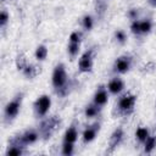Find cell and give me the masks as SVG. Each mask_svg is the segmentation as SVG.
I'll use <instances>...</instances> for the list:
<instances>
[{
  "mask_svg": "<svg viewBox=\"0 0 156 156\" xmlns=\"http://www.w3.org/2000/svg\"><path fill=\"white\" fill-rule=\"evenodd\" d=\"M66 80H67V74H66V69H65L63 65H57L54 69V73H52L54 87L56 89H61L66 84Z\"/></svg>",
  "mask_w": 156,
  "mask_h": 156,
  "instance_id": "6da1fadb",
  "label": "cell"
},
{
  "mask_svg": "<svg viewBox=\"0 0 156 156\" xmlns=\"http://www.w3.org/2000/svg\"><path fill=\"white\" fill-rule=\"evenodd\" d=\"M50 106H51V100L48 95H41L34 104V108H35V112H37L38 116L46 115Z\"/></svg>",
  "mask_w": 156,
  "mask_h": 156,
  "instance_id": "7a4b0ae2",
  "label": "cell"
},
{
  "mask_svg": "<svg viewBox=\"0 0 156 156\" xmlns=\"http://www.w3.org/2000/svg\"><path fill=\"white\" fill-rule=\"evenodd\" d=\"M20 106H21V95L17 96L15 100L10 101L6 105V107H5V115H6V117L10 118V119L13 118V117H16L17 113H18V111H20Z\"/></svg>",
  "mask_w": 156,
  "mask_h": 156,
  "instance_id": "3957f363",
  "label": "cell"
},
{
  "mask_svg": "<svg viewBox=\"0 0 156 156\" xmlns=\"http://www.w3.org/2000/svg\"><path fill=\"white\" fill-rule=\"evenodd\" d=\"M79 69L82 72H88L93 67V60H91V52H85L80 58H79Z\"/></svg>",
  "mask_w": 156,
  "mask_h": 156,
  "instance_id": "277c9868",
  "label": "cell"
},
{
  "mask_svg": "<svg viewBox=\"0 0 156 156\" xmlns=\"http://www.w3.org/2000/svg\"><path fill=\"white\" fill-rule=\"evenodd\" d=\"M135 104V96L133 95H126L123 96L121 100H119V108L123 110V111H128V110H132L133 106Z\"/></svg>",
  "mask_w": 156,
  "mask_h": 156,
  "instance_id": "5b68a950",
  "label": "cell"
},
{
  "mask_svg": "<svg viewBox=\"0 0 156 156\" xmlns=\"http://www.w3.org/2000/svg\"><path fill=\"white\" fill-rule=\"evenodd\" d=\"M94 102L95 105L98 106H101V105H105L107 102V93L105 89H99L96 93H95V96H94Z\"/></svg>",
  "mask_w": 156,
  "mask_h": 156,
  "instance_id": "8992f818",
  "label": "cell"
},
{
  "mask_svg": "<svg viewBox=\"0 0 156 156\" xmlns=\"http://www.w3.org/2000/svg\"><path fill=\"white\" fill-rule=\"evenodd\" d=\"M115 68L117 72L119 73H124L129 69V60L126 58V57H119L117 61H116V65H115Z\"/></svg>",
  "mask_w": 156,
  "mask_h": 156,
  "instance_id": "52a82bcc",
  "label": "cell"
},
{
  "mask_svg": "<svg viewBox=\"0 0 156 156\" xmlns=\"http://www.w3.org/2000/svg\"><path fill=\"white\" fill-rule=\"evenodd\" d=\"M122 89H123V82L118 78H115L108 83V90L112 94H118L119 91H122Z\"/></svg>",
  "mask_w": 156,
  "mask_h": 156,
  "instance_id": "ba28073f",
  "label": "cell"
},
{
  "mask_svg": "<svg viewBox=\"0 0 156 156\" xmlns=\"http://www.w3.org/2000/svg\"><path fill=\"white\" fill-rule=\"evenodd\" d=\"M37 139H38V134L33 130H28L21 136V141L23 144H33Z\"/></svg>",
  "mask_w": 156,
  "mask_h": 156,
  "instance_id": "9c48e42d",
  "label": "cell"
},
{
  "mask_svg": "<svg viewBox=\"0 0 156 156\" xmlns=\"http://www.w3.org/2000/svg\"><path fill=\"white\" fill-rule=\"evenodd\" d=\"M122 136H123V132H122V129H121V128L116 129V130L113 132V134L111 135V139H110V146H111V147L117 146V145L119 144Z\"/></svg>",
  "mask_w": 156,
  "mask_h": 156,
  "instance_id": "30bf717a",
  "label": "cell"
},
{
  "mask_svg": "<svg viewBox=\"0 0 156 156\" xmlns=\"http://www.w3.org/2000/svg\"><path fill=\"white\" fill-rule=\"evenodd\" d=\"M77 136H78V134H77L76 128L74 127H71L65 133V141L66 143H74L77 140Z\"/></svg>",
  "mask_w": 156,
  "mask_h": 156,
  "instance_id": "8fae6325",
  "label": "cell"
},
{
  "mask_svg": "<svg viewBox=\"0 0 156 156\" xmlns=\"http://www.w3.org/2000/svg\"><path fill=\"white\" fill-rule=\"evenodd\" d=\"M95 127H96V126H94V127L88 128V129L84 130V133H83V139H84V141L89 143V141H91V140L95 138V135H96V128H95Z\"/></svg>",
  "mask_w": 156,
  "mask_h": 156,
  "instance_id": "7c38bea8",
  "label": "cell"
},
{
  "mask_svg": "<svg viewBox=\"0 0 156 156\" xmlns=\"http://www.w3.org/2000/svg\"><path fill=\"white\" fill-rule=\"evenodd\" d=\"M46 55H48V49L44 45H39L37 48V50H35V57H37V60L43 61V60H45Z\"/></svg>",
  "mask_w": 156,
  "mask_h": 156,
  "instance_id": "4fadbf2b",
  "label": "cell"
},
{
  "mask_svg": "<svg viewBox=\"0 0 156 156\" xmlns=\"http://www.w3.org/2000/svg\"><path fill=\"white\" fill-rule=\"evenodd\" d=\"M155 147H156V138L155 136H149L145 140V151L146 152H151Z\"/></svg>",
  "mask_w": 156,
  "mask_h": 156,
  "instance_id": "5bb4252c",
  "label": "cell"
},
{
  "mask_svg": "<svg viewBox=\"0 0 156 156\" xmlns=\"http://www.w3.org/2000/svg\"><path fill=\"white\" fill-rule=\"evenodd\" d=\"M135 135H136V138H138L139 141H145L149 138V130L146 128H139L136 130Z\"/></svg>",
  "mask_w": 156,
  "mask_h": 156,
  "instance_id": "9a60e30c",
  "label": "cell"
},
{
  "mask_svg": "<svg viewBox=\"0 0 156 156\" xmlns=\"http://www.w3.org/2000/svg\"><path fill=\"white\" fill-rule=\"evenodd\" d=\"M79 51V41H69L68 45V54L71 56H76Z\"/></svg>",
  "mask_w": 156,
  "mask_h": 156,
  "instance_id": "2e32d148",
  "label": "cell"
},
{
  "mask_svg": "<svg viewBox=\"0 0 156 156\" xmlns=\"http://www.w3.org/2000/svg\"><path fill=\"white\" fill-rule=\"evenodd\" d=\"M73 152V143H66L62 146V154L63 155H71Z\"/></svg>",
  "mask_w": 156,
  "mask_h": 156,
  "instance_id": "e0dca14e",
  "label": "cell"
},
{
  "mask_svg": "<svg viewBox=\"0 0 156 156\" xmlns=\"http://www.w3.org/2000/svg\"><path fill=\"white\" fill-rule=\"evenodd\" d=\"M96 106H98V105H96ZM96 106H94V105L88 106L87 110H85V116H87V117H94V116L98 113V107H96Z\"/></svg>",
  "mask_w": 156,
  "mask_h": 156,
  "instance_id": "ac0fdd59",
  "label": "cell"
},
{
  "mask_svg": "<svg viewBox=\"0 0 156 156\" xmlns=\"http://www.w3.org/2000/svg\"><path fill=\"white\" fill-rule=\"evenodd\" d=\"M151 29V22L150 21H143L140 22V30L141 33H147Z\"/></svg>",
  "mask_w": 156,
  "mask_h": 156,
  "instance_id": "d6986e66",
  "label": "cell"
},
{
  "mask_svg": "<svg viewBox=\"0 0 156 156\" xmlns=\"http://www.w3.org/2000/svg\"><path fill=\"white\" fill-rule=\"evenodd\" d=\"M83 27L85 29H91L93 28V20L90 16H85L83 18Z\"/></svg>",
  "mask_w": 156,
  "mask_h": 156,
  "instance_id": "ffe728a7",
  "label": "cell"
},
{
  "mask_svg": "<svg viewBox=\"0 0 156 156\" xmlns=\"http://www.w3.org/2000/svg\"><path fill=\"white\" fill-rule=\"evenodd\" d=\"M24 74H26L27 77H29V78L34 77V76L37 74L35 68H34L33 66H26V67H24Z\"/></svg>",
  "mask_w": 156,
  "mask_h": 156,
  "instance_id": "44dd1931",
  "label": "cell"
},
{
  "mask_svg": "<svg viewBox=\"0 0 156 156\" xmlns=\"http://www.w3.org/2000/svg\"><path fill=\"white\" fill-rule=\"evenodd\" d=\"M22 154V150L20 149V146H11L9 150H7V155H21Z\"/></svg>",
  "mask_w": 156,
  "mask_h": 156,
  "instance_id": "7402d4cb",
  "label": "cell"
},
{
  "mask_svg": "<svg viewBox=\"0 0 156 156\" xmlns=\"http://www.w3.org/2000/svg\"><path fill=\"white\" fill-rule=\"evenodd\" d=\"M130 28H132V32L135 33V34L141 33V30H140V22H138V21H134V22L132 23Z\"/></svg>",
  "mask_w": 156,
  "mask_h": 156,
  "instance_id": "603a6c76",
  "label": "cell"
},
{
  "mask_svg": "<svg viewBox=\"0 0 156 156\" xmlns=\"http://www.w3.org/2000/svg\"><path fill=\"white\" fill-rule=\"evenodd\" d=\"M7 20H9L7 12H6V11H2V12L0 13V26L4 27V26L6 24V22H7Z\"/></svg>",
  "mask_w": 156,
  "mask_h": 156,
  "instance_id": "cb8c5ba5",
  "label": "cell"
},
{
  "mask_svg": "<svg viewBox=\"0 0 156 156\" xmlns=\"http://www.w3.org/2000/svg\"><path fill=\"white\" fill-rule=\"evenodd\" d=\"M116 39H117L119 43H124V40H126V34H124V32L117 30V32H116Z\"/></svg>",
  "mask_w": 156,
  "mask_h": 156,
  "instance_id": "d4e9b609",
  "label": "cell"
},
{
  "mask_svg": "<svg viewBox=\"0 0 156 156\" xmlns=\"http://www.w3.org/2000/svg\"><path fill=\"white\" fill-rule=\"evenodd\" d=\"M17 67H18L20 69H24V67H26V61H24V58L18 57V60H17Z\"/></svg>",
  "mask_w": 156,
  "mask_h": 156,
  "instance_id": "484cf974",
  "label": "cell"
}]
</instances>
